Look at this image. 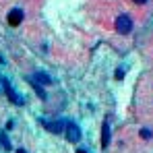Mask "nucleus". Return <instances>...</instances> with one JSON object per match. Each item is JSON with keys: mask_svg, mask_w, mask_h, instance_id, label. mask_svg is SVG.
Wrapping results in <instances>:
<instances>
[{"mask_svg": "<svg viewBox=\"0 0 153 153\" xmlns=\"http://www.w3.org/2000/svg\"><path fill=\"white\" fill-rule=\"evenodd\" d=\"M64 132H66V139H68L71 143H76V141L81 139V128L76 126L75 122H66V128H64Z\"/></svg>", "mask_w": 153, "mask_h": 153, "instance_id": "7ed1b4c3", "label": "nucleus"}, {"mask_svg": "<svg viewBox=\"0 0 153 153\" xmlns=\"http://www.w3.org/2000/svg\"><path fill=\"white\" fill-rule=\"evenodd\" d=\"M76 153H87V151H85V149H79V151H76Z\"/></svg>", "mask_w": 153, "mask_h": 153, "instance_id": "f8f14e48", "label": "nucleus"}, {"mask_svg": "<svg viewBox=\"0 0 153 153\" xmlns=\"http://www.w3.org/2000/svg\"><path fill=\"white\" fill-rule=\"evenodd\" d=\"M4 91H6L8 100L15 103V105H23V97H21V95H19V93H17V91L13 89V85H10L8 81H6V85H4Z\"/></svg>", "mask_w": 153, "mask_h": 153, "instance_id": "20e7f679", "label": "nucleus"}, {"mask_svg": "<svg viewBox=\"0 0 153 153\" xmlns=\"http://www.w3.org/2000/svg\"><path fill=\"white\" fill-rule=\"evenodd\" d=\"M23 10L21 8H13L10 13H8V17H6V21H8V25H13V27H17L21 21H23Z\"/></svg>", "mask_w": 153, "mask_h": 153, "instance_id": "39448f33", "label": "nucleus"}, {"mask_svg": "<svg viewBox=\"0 0 153 153\" xmlns=\"http://www.w3.org/2000/svg\"><path fill=\"white\" fill-rule=\"evenodd\" d=\"M17 153H27V151H25V149H19V151H17Z\"/></svg>", "mask_w": 153, "mask_h": 153, "instance_id": "ddd939ff", "label": "nucleus"}, {"mask_svg": "<svg viewBox=\"0 0 153 153\" xmlns=\"http://www.w3.org/2000/svg\"><path fill=\"white\" fill-rule=\"evenodd\" d=\"M124 76V71H116V79H122Z\"/></svg>", "mask_w": 153, "mask_h": 153, "instance_id": "9d476101", "label": "nucleus"}, {"mask_svg": "<svg viewBox=\"0 0 153 153\" xmlns=\"http://www.w3.org/2000/svg\"><path fill=\"white\" fill-rule=\"evenodd\" d=\"M4 85H6V81L0 76V93H4Z\"/></svg>", "mask_w": 153, "mask_h": 153, "instance_id": "1a4fd4ad", "label": "nucleus"}, {"mask_svg": "<svg viewBox=\"0 0 153 153\" xmlns=\"http://www.w3.org/2000/svg\"><path fill=\"white\" fill-rule=\"evenodd\" d=\"M33 79H35L37 83H42V85H50V83H52V79H50V76H48V75H46L44 71H37Z\"/></svg>", "mask_w": 153, "mask_h": 153, "instance_id": "0eeeda50", "label": "nucleus"}, {"mask_svg": "<svg viewBox=\"0 0 153 153\" xmlns=\"http://www.w3.org/2000/svg\"><path fill=\"white\" fill-rule=\"evenodd\" d=\"M42 124L48 128L50 132H54V134H60V132H64V128H66V122L64 120H42Z\"/></svg>", "mask_w": 153, "mask_h": 153, "instance_id": "f03ea898", "label": "nucleus"}, {"mask_svg": "<svg viewBox=\"0 0 153 153\" xmlns=\"http://www.w3.org/2000/svg\"><path fill=\"white\" fill-rule=\"evenodd\" d=\"M110 145V124L103 122L102 126V147H108Z\"/></svg>", "mask_w": 153, "mask_h": 153, "instance_id": "423d86ee", "label": "nucleus"}, {"mask_svg": "<svg viewBox=\"0 0 153 153\" xmlns=\"http://www.w3.org/2000/svg\"><path fill=\"white\" fill-rule=\"evenodd\" d=\"M116 31L122 33V35L130 33V31H132V19H130L128 15H120V17L116 19Z\"/></svg>", "mask_w": 153, "mask_h": 153, "instance_id": "f257e3e1", "label": "nucleus"}, {"mask_svg": "<svg viewBox=\"0 0 153 153\" xmlns=\"http://www.w3.org/2000/svg\"><path fill=\"white\" fill-rule=\"evenodd\" d=\"M132 2H134V4H145L147 0H132Z\"/></svg>", "mask_w": 153, "mask_h": 153, "instance_id": "9b49d317", "label": "nucleus"}, {"mask_svg": "<svg viewBox=\"0 0 153 153\" xmlns=\"http://www.w3.org/2000/svg\"><path fill=\"white\" fill-rule=\"evenodd\" d=\"M139 134H141V137H143L145 141H149V139L153 137V132L149 130V128H141V132H139Z\"/></svg>", "mask_w": 153, "mask_h": 153, "instance_id": "6e6552de", "label": "nucleus"}]
</instances>
